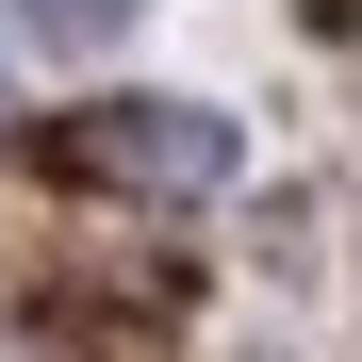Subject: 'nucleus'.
Returning <instances> with one entry per match:
<instances>
[{"label": "nucleus", "instance_id": "nucleus-1", "mask_svg": "<svg viewBox=\"0 0 362 362\" xmlns=\"http://www.w3.org/2000/svg\"><path fill=\"white\" fill-rule=\"evenodd\" d=\"M49 165H66V181H115V198H214V181H230V115H198V99H115V115H66Z\"/></svg>", "mask_w": 362, "mask_h": 362}, {"label": "nucleus", "instance_id": "nucleus-2", "mask_svg": "<svg viewBox=\"0 0 362 362\" xmlns=\"http://www.w3.org/2000/svg\"><path fill=\"white\" fill-rule=\"evenodd\" d=\"M148 0H17V33H49V49H99V33H132Z\"/></svg>", "mask_w": 362, "mask_h": 362}]
</instances>
